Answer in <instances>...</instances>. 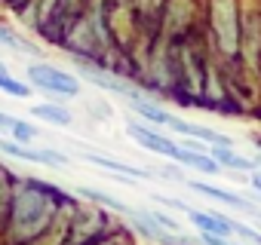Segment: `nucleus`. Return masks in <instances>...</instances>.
I'll return each instance as SVG.
<instances>
[{
    "mask_svg": "<svg viewBox=\"0 0 261 245\" xmlns=\"http://www.w3.org/2000/svg\"><path fill=\"white\" fill-rule=\"evenodd\" d=\"M28 80L46 92H56V95H77L80 92V83L74 74H65L53 65H31L28 68Z\"/></svg>",
    "mask_w": 261,
    "mask_h": 245,
    "instance_id": "obj_1",
    "label": "nucleus"
},
{
    "mask_svg": "<svg viewBox=\"0 0 261 245\" xmlns=\"http://www.w3.org/2000/svg\"><path fill=\"white\" fill-rule=\"evenodd\" d=\"M212 19H215V31L218 40L224 46V52L237 49V10H233V0H215L212 4Z\"/></svg>",
    "mask_w": 261,
    "mask_h": 245,
    "instance_id": "obj_2",
    "label": "nucleus"
},
{
    "mask_svg": "<svg viewBox=\"0 0 261 245\" xmlns=\"http://www.w3.org/2000/svg\"><path fill=\"white\" fill-rule=\"evenodd\" d=\"M126 132H129V138H136L142 147H148V150H154V154H160V157H169V160L178 157V144L169 141L166 135L154 132V129H145V126H136V122H129Z\"/></svg>",
    "mask_w": 261,
    "mask_h": 245,
    "instance_id": "obj_3",
    "label": "nucleus"
},
{
    "mask_svg": "<svg viewBox=\"0 0 261 245\" xmlns=\"http://www.w3.org/2000/svg\"><path fill=\"white\" fill-rule=\"evenodd\" d=\"M188 218L203 233H215V236H230L233 233L230 218H224V215H209V211H200V208H188Z\"/></svg>",
    "mask_w": 261,
    "mask_h": 245,
    "instance_id": "obj_4",
    "label": "nucleus"
},
{
    "mask_svg": "<svg viewBox=\"0 0 261 245\" xmlns=\"http://www.w3.org/2000/svg\"><path fill=\"white\" fill-rule=\"evenodd\" d=\"M0 150L10 154V157H19V160H31V163H56V166L65 163L62 154H53V150H31V147H22V144H16V141H7V138H0Z\"/></svg>",
    "mask_w": 261,
    "mask_h": 245,
    "instance_id": "obj_5",
    "label": "nucleus"
},
{
    "mask_svg": "<svg viewBox=\"0 0 261 245\" xmlns=\"http://www.w3.org/2000/svg\"><path fill=\"white\" fill-rule=\"evenodd\" d=\"M169 129L172 132H181V135H191V138H200V141H209V144H221V147H230V138H224L221 132H212V129H203V126H191V122H181V119H169Z\"/></svg>",
    "mask_w": 261,
    "mask_h": 245,
    "instance_id": "obj_6",
    "label": "nucleus"
},
{
    "mask_svg": "<svg viewBox=\"0 0 261 245\" xmlns=\"http://www.w3.org/2000/svg\"><path fill=\"white\" fill-rule=\"evenodd\" d=\"M83 160L86 163H92V166H101V169H114V172H123V175H129V178H136V181H148L154 172H145V169H136V166H126V163H120V160H111V157H98V154H83Z\"/></svg>",
    "mask_w": 261,
    "mask_h": 245,
    "instance_id": "obj_7",
    "label": "nucleus"
},
{
    "mask_svg": "<svg viewBox=\"0 0 261 245\" xmlns=\"http://www.w3.org/2000/svg\"><path fill=\"white\" fill-rule=\"evenodd\" d=\"M31 113L43 122H53V126H71V113L59 104H34Z\"/></svg>",
    "mask_w": 261,
    "mask_h": 245,
    "instance_id": "obj_8",
    "label": "nucleus"
},
{
    "mask_svg": "<svg viewBox=\"0 0 261 245\" xmlns=\"http://www.w3.org/2000/svg\"><path fill=\"white\" fill-rule=\"evenodd\" d=\"M178 163H188V166H194V169H200V172H206V175H215L218 172V163L212 160V157H206V154H197V150H188V147H178V157H175Z\"/></svg>",
    "mask_w": 261,
    "mask_h": 245,
    "instance_id": "obj_9",
    "label": "nucleus"
},
{
    "mask_svg": "<svg viewBox=\"0 0 261 245\" xmlns=\"http://www.w3.org/2000/svg\"><path fill=\"white\" fill-rule=\"evenodd\" d=\"M209 157H212L218 166H230V169H252V166H255L252 160H246V157H237L230 147H221V144L209 147Z\"/></svg>",
    "mask_w": 261,
    "mask_h": 245,
    "instance_id": "obj_10",
    "label": "nucleus"
},
{
    "mask_svg": "<svg viewBox=\"0 0 261 245\" xmlns=\"http://www.w3.org/2000/svg\"><path fill=\"white\" fill-rule=\"evenodd\" d=\"M77 193H80V196H86L89 202H101V205H108V208H114V211H123V215H129V218H139V211H133L129 205H123V202L111 199V196H108V193H101V190H92V187H77Z\"/></svg>",
    "mask_w": 261,
    "mask_h": 245,
    "instance_id": "obj_11",
    "label": "nucleus"
},
{
    "mask_svg": "<svg viewBox=\"0 0 261 245\" xmlns=\"http://www.w3.org/2000/svg\"><path fill=\"white\" fill-rule=\"evenodd\" d=\"M129 104H133V107H136V110H139L145 119L157 122V126H169V119H172V116H169L163 107H157V104H151V101H142V98H136V95L129 98Z\"/></svg>",
    "mask_w": 261,
    "mask_h": 245,
    "instance_id": "obj_12",
    "label": "nucleus"
},
{
    "mask_svg": "<svg viewBox=\"0 0 261 245\" xmlns=\"http://www.w3.org/2000/svg\"><path fill=\"white\" fill-rule=\"evenodd\" d=\"M194 190H200V193H206V196H212V199H218V202H227V205H233V208H249L246 205V199H237L233 193H227V190H221V187H212V184H197V181H188Z\"/></svg>",
    "mask_w": 261,
    "mask_h": 245,
    "instance_id": "obj_13",
    "label": "nucleus"
},
{
    "mask_svg": "<svg viewBox=\"0 0 261 245\" xmlns=\"http://www.w3.org/2000/svg\"><path fill=\"white\" fill-rule=\"evenodd\" d=\"M0 92H10L16 98H28V86L19 83L16 77H10V71L4 68V62H0Z\"/></svg>",
    "mask_w": 261,
    "mask_h": 245,
    "instance_id": "obj_14",
    "label": "nucleus"
},
{
    "mask_svg": "<svg viewBox=\"0 0 261 245\" xmlns=\"http://www.w3.org/2000/svg\"><path fill=\"white\" fill-rule=\"evenodd\" d=\"M10 132H13L19 141H31V138L37 135L34 126H28V122H22V119H16V116H13V122H10Z\"/></svg>",
    "mask_w": 261,
    "mask_h": 245,
    "instance_id": "obj_15",
    "label": "nucleus"
},
{
    "mask_svg": "<svg viewBox=\"0 0 261 245\" xmlns=\"http://www.w3.org/2000/svg\"><path fill=\"white\" fill-rule=\"evenodd\" d=\"M230 227H233V233H240V236L249 239L252 245H261V233H258V230H252V227H246V224H237V221H230Z\"/></svg>",
    "mask_w": 261,
    "mask_h": 245,
    "instance_id": "obj_16",
    "label": "nucleus"
},
{
    "mask_svg": "<svg viewBox=\"0 0 261 245\" xmlns=\"http://www.w3.org/2000/svg\"><path fill=\"white\" fill-rule=\"evenodd\" d=\"M255 187H258V190H261V178H255Z\"/></svg>",
    "mask_w": 261,
    "mask_h": 245,
    "instance_id": "obj_17",
    "label": "nucleus"
},
{
    "mask_svg": "<svg viewBox=\"0 0 261 245\" xmlns=\"http://www.w3.org/2000/svg\"><path fill=\"white\" fill-rule=\"evenodd\" d=\"M258 199H261V196H258Z\"/></svg>",
    "mask_w": 261,
    "mask_h": 245,
    "instance_id": "obj_18",
    "label": "nucleus"
}]
</instances>
